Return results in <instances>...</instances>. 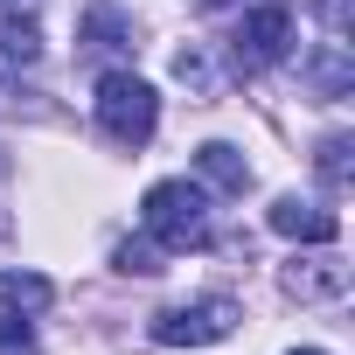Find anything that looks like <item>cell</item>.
<instances>
[{
    "label": "cell",
    "instance_id": "obj_1",
    "mask_svg": "<svg viewBox=\"0 0 355 355\" xmlns=\"http://www.w3.org/2000/svg\"><path fill=\"white\" fill-rule=\"evenodd\" d=\"M146 237L160 251H202L209 244V202L189 182H160L146 189Z\"/></svg>",
    "mask_w": 355,
    "mask_h": 355
},
{
    "label": "cell",
    "instance_id": "obj_2",
    "mask_svg": "<svg viewBox=\"0 0 355 355\" xmlns=\"http://www.w3.org/2000/svg\"><path fill=\"white\" fill-rule=\"evenodd\" d=\"M98 125H105V139H119V146H146L153 125H160V98H153V84L132 77V70L98 77Z\"/></svg>",
    "mask_w": 355,
    "mask_h": 355
},
{
    "label": "cell",
    "instance_id": "obj_3",
    "mask_svg": "<svg viewBox=\"0 0 355 355\" xmlns=\"http://www.w3.org/2000/svg\"><path fill=\"white\" fill-rule=\"evenodd\" d=\"M286 42H293V8L286 0H251L237 15V28H230V63L244 77H258V70H272L286 56Z\"/></svg>",
    "mask_w": 355,
    "mask_h": 355
},
{
    "label": "cell",
    "instance_id": "obj_4",
    "mask_svg": "<svg viewBox=\"0 0 355 355\" xmlns=\"http://www.w3.org/2000/svg\"><path fill=\"white\" fill-rule=\"evenodd\" d=\"M230 327H237V300H223V293L153 313V341H160V348H209V341H223Z\"/></svg>",
    "mask_w": 355,
    "mask_h": 355
},
{
    "label": "cell",
    "instance_id": "obj_5",
    "mask_svg": "<svg viewBox=\"0 0 355 355\" xmlns=\"http://www.w3.org/2000/svg\"><path fill=\"white\" fill-rule=\"evenodd\" d=\"M272 230L279 237H300V244H334L341 237V216L320 209V202H306V196H279L272 202Z\"/></svg>",
    "mask_w": 355,
    "mask_h": 355
},
{
    "label": "cell",
    "instance_id": "obj_6",
    "mask_svg": "<svg viewBox=\"0 0 355 355\" xmlns=\"http://www.w3.org/2000/svg\"><path fill=\"white\" fill-rule=\"evenodd\" d=\"M77 42H84L91 56H132V49H139V42H132V21L112 8V0H91V8H84Z\"/></svg>",
    "mask_w": 355,
    "mask_h": 355
},
{
    "label": "cell",
    "instance_id": "obj_7",
    "mask_svg": "<svg viewBox=\"0 0 355 355\" xmlns=\"http://www.w3.org/2000/svg\"><path fill=\"white\" fill-rule=\"evenodd\" d=\"M286 293H293V300H341V293H348V265H341L334 251L293 258V265H286Z\"/></svg>",
    "mask_w": 355,
    "mask_h": 355
},
{
    "label": "cell",
    "instance_id": "obj_8",
    "mask_svg": "<svg viewBox=\"0 0 355 355\" xmlns=\"http://www.w3.org/2000/svg\"><path fill=\"white\" fill-rule=\"evenodd\" d=\"M196 167L209 174V182H216L223 196H244V189H251V160H244L230 139H209V146H196Z\"/></svg>",
    "mask_w": 355,
    "mask_h": 355
},
{
    "label": "cell",
    "instance_id": "obj_9",
    "mask_svg": "<svg viewBox=\"0 0 355 355\" xmlns=\"http://www.w3.org/2000/svg\"><path fill=\"white\" fill-rule=\"evenodd\" d=\"M0 56H8V63H35V56H42V35H35V21H21V15H0Z\"/></svg>",
    "mask_w": 355,
    "mask_h": 355
},
{
    "label": "cell",
    "instance_id": "obj_10",
    "mask_svg": "<svg viewBox=\"0 0 355 355\" xmlns=\"http://www.w3.org/2000/svg\"><path fill=\"white\" fill-rule=\"evenodd\" d=\"M49 293H56V286H49L42 272H0V300H8V306H28V313H35V306H49Z\"/></svg>",
    "mask_w": 355,
    "mask_h": 355
},
{
    "label": "cell",
    "instance_id": "obj_11",
    "mask_svg": "<svg viewBox=\"0 0 355 355\" xmlns=\"http://www.w3.org/2000/svg\"><path fill=\"white\" fill-rule=\"evenodd\" d=\"M320 174H327L334 196H348V132H327L320 139Z\"/></svg>",
    "mask_w": 355,
    "mask_h": 355
},
{
    "label": "cell",
    "instance_id": "obj_12",
    "mask_svg": "<svg viewBox=\"0 0 355 355\" xmlns=\"http://www.w3.org/2000/svg\"><path fill=\"white\" fill-rule=\"evenodd\" d=\"M112 258H119V272H132V279H153V272H160V244H153V237H139V244L125 237Z\"/></svg>",
    "mask_w": 355,
    "mask_h": 355
},
{
    "label": "cell",
    "instance_id": "obj_13",
    "mask_svg": "<svg viewBox=\"0 0 355 355\" xmlns=\"http://www.w3.org/2000/svg\"><path fill=\"white\" fill-rule=\"evenodd\" d=\"M174 77L196 84L202 98H216V70H209V56H202V49H182V56H174Z\"/></svg>",
    "mask_w": 355,
    "mask_h": 355
},
{
    "label": "cell",
    "instance_id": "obj_14",
    "mask_svg": "<svg viewBox=\"0 0 355 355\" xmlns=\"http://www.w3.org/2000/svg\"><path fill=\"white\" fill-rule=\"evenodd\" d=\"M0 355H42V341H35V327H28L21 313L0 320Z\"/></svg>",
    "mask_w": 355,
    "mask_h": 355
},
{
    "label": "cell",
    "instance_id": "obj_15",
    "mask_svg": "<svg viewBox=\"0 0 355 355\" xmlns=\"http://www.w3.org/2000/svg\"><path fill=\"white\" fill-rule=\"evenodd\" d=\"M21 8H42V0H0V15H21Z\"/></svg>",
    "mask_w": 355,
    "mask_h": 355
},
{
    "label": "cell",
    "instance_id": "obj_16",
    "mask_svg": "<svg viewBox=\"0 0 355 355\" xmlns=\"http://www.w3.org/2000/svg\"><path fill=\"white\" fill-rule=\"evenodd\" d=\"M196 8H237V0H196ZM244 8H251V0H244Z\"/></svg>",
    "mask_w": 355,
    "mask_h": 355
},
{
    "label": "cell",
    "instance_id": "obj_17",
    "mask_svg": "<svg viewBox=\"0 0 355 355\" xmlns=\"http://www.w3.org/2000/svg\"><path fill=\"white\" fill-rule=\"evenodd\" d=\"M293 355H327V348H293Z\"/></svg>",
    "mask_w": 355,
    "mask_h": 355
}]
</instances>
